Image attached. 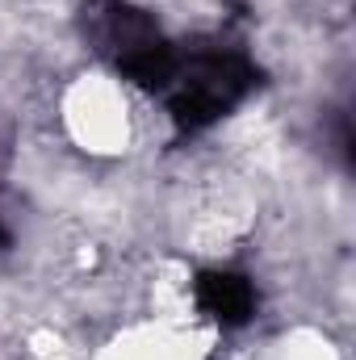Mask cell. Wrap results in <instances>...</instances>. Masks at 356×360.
<instances>
[{
    "label": "cell",
    "instance_id": "obj_1",
    "mask_svg": "<svg viewBox=\"0 0 356 360\" xmlns=\"http://www.w3.org/2000/svg\"><path fill=\"white\" fill-rule=\"evenodd\" d=\"M72 126L96 151H113L117 143H126V105H122L117 89L84 84L72 101Z\"/></svg>",
    "mask_w": 356,
    "mask_h": 360
}]
</instances>
